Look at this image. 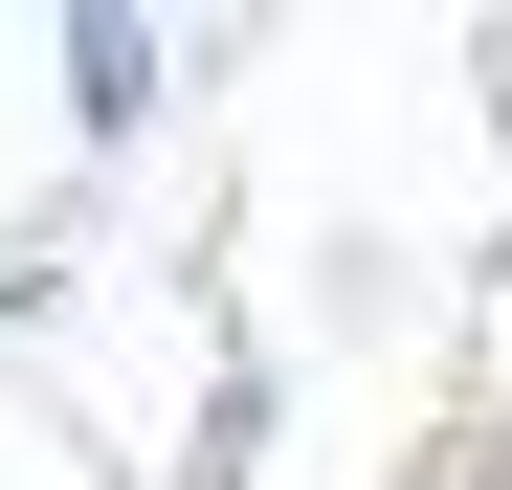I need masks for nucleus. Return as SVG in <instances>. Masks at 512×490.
<instances>
[{
	"label": "nucleus",
	"mask_w": 512,
	"mask_h": 490,
	"mask_svg": "<svg viewBox=\"0 0 512 490\" xmlns=\"http://www.w3.org/2000/svg\"><path fill=\"white\" fill-rule=\"evenodd\" d=\"M67 112L134 134V112H156V23H67Z\"/></svg>",
	"instance_id": "1"
}]
</instances>
